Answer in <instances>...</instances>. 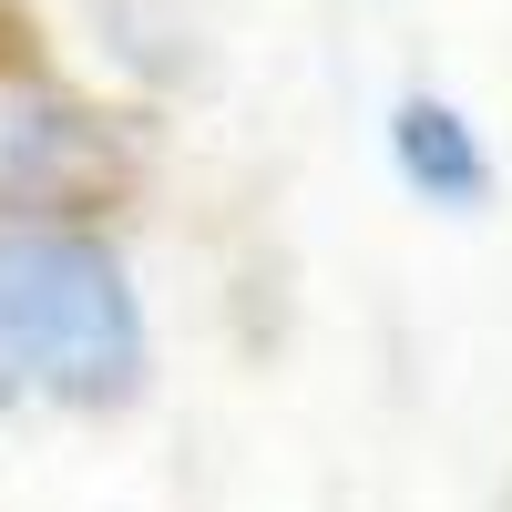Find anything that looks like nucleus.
Returning <instances> with one entry per match:
<instances>
[{
  "mask_svg": "<svg viewBox=\"0 0 512 512\" xmlns=\"http://www.w3.org/2000/svg\"><path fill=\"white\" fill-rule=\"evenodd\" d=\"M0 338L62 400H123L144 369L134 287L82 236H11L0 246Z\"/></svg>",
  "mask_w": 512,
  "mask_h": 512,
  "instance_id": "obj_1",
  "label": "nucleus"
},
{
  "mask_svg": "<svg viewBox=\"0 0 512 512\" xmlns=\"http://www.w3.org/2000/svg\"><path fill=\"white\" fill-rule=\"evenodd\" d=\"M113 185V134L82 113L62 82L41 72H0V205H93Z\"/></svg>",
  "mask_w": 512,
  "mask_h": 512,
  "instance_id": "obj_2",
  "label": "nucleus"
},
{
  "mask_svg": "<svg viewBox=\"0 0 512 512\" xmlns=\"http://www.w3.org/2000/svg\"><path fill=\"white\" fill-rule=\"evenodd\" d=\"M390 154H400L410 195H431V205H482L492 195V164L472 144V123H461L451 103H431V93H410L390 113Z\"/></svg>",
  "mask_w": 512,
  "mask_h": 512,
  "instance_id": "obj_3",
  "label": "nucleus"
},
{
  "mask_svg": "<svg viewBox=\"0 0 512 512\" xmlns=\"http://www.w3.org/2000/svg\"><path fill=\"white\" fill-rule=\"evenodd\" d=\"M11 379H21V359H11V338H0V400H11Z\"/></svg>",
  "mask_w": 512,
  "mask_h": 512,
  "instance_id": "obj_4",
  "label": "nucleus"
}]
</instances>
